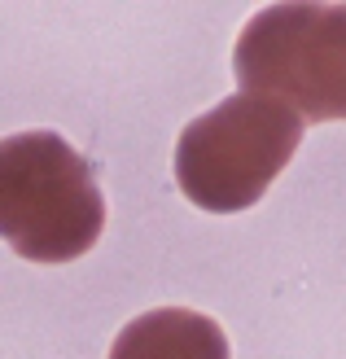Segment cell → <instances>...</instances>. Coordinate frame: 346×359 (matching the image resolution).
Here are the masks:
<instances>
[{
  "instance_id": "6da1fadb",
  "label": "cell",
  "mask_w": 346,
  "mask_h": 359,
  "mask_svg": "<svg viewBox=\"0 0 346 359\" xmlns=\"http://www.w3.org/2000/svg\"><path fill=\"white\" fill-rule=\"evenodd\" d=\"M0 232L31 263H70L101 241L105 197L66 136L40 128L0 140Z\"/></svg>"
},
{
  "instance_id": "7a4b0ae2",
  "label": "cell",
  "mask_w": 346,
  "mask_h": 359,
  "mask_svg": "<svg viewBox=\"0 0 346 359\" xmlns=\"http://www.w3.org/2000/svg\"><path fill=\"white\" fill-rule=\"evenodd\" d=\"M302 114L263 93H232L175 140V184L197 210L237 215L272 189L302 145Z\"/></svg>"
},
{
  "instance_id": "3957f363",
  "label": "cell",
  "mask_w": 346,
  "mask_h": 359,
  "mask_svg": "<svg viewBox=\"0 0 346 359\" xmlns=\"http://www.w3.org/2000/svg\"><path fill=\"white\" fill-rule=\"evenodd\" d=\"M241 93L277 97L307 123H346V5H267L232 44Z\"/></svg>"
},
{
  "instance_id": "277c9868",
  "label": "cell",
  "mask_w": 346,
  "mask_h": 359,
  "mask_svg": "<svg viewBox=\"0 0 346 359\" xmlns=\"http://www.w3.org/2000/svg\"><path fill=\"white\" fill-rule=\"evenodd\" d=\"M110 359H232L224 329L189 307H158L119 329Z\"/></svg>"
}]
</instances>
